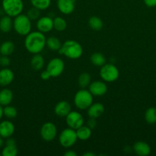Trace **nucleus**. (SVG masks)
Listing matches in <instances>:
<instances>
[{
  "label": "nucleus",
  "instance_id": "f257e3e1",
  "mask_svg": "<svg viewBox=\"0 0 156 156\" xmlns=\"http://www.w3.org/2000/svg\"><path fill=\"white\" fill-rule=\"evenodd\" d=\"M46 37L44 33L37 30L30 32L24 39V47L32 54L40 53L46 46Z\"/></svg>",
  "mask_w": 156,
  "mask_h": 156
},
{
  "label": "nucleus",
  "instance_id": "f03ea898",
  "mask_svg": "<svg viewBox=\"0 0 156 156\" xmlns=\"http://www.w3.org/2000/svg\"><path fill=\"white\" fill-rule=\"evenodd\" d=\"M83 51L84 50L80 44L73 40H68L62 44L61 49L58 50V53L69 59H76L81 57Z\"/></svg>",
  "mask_w": 156,
  "mask_h": 156
},
{
  "label": "nucleus",
  "instance_id": "7ed1b4c3",
  "mask_svg": "<svg viewBox=\"0 0 156 156\" xmlns=\"http://www.w3.org/2000/svg\"><path fill=\"white\" fill-rule=\"evenodd\" d=\"M13 28L18 34L21 36H26L32 30V22L31 19L27 15L20 14L15 17L13 21Z\"/></svg>",
  "mask_w": 156,
  "mask_h": 156
},
{
  "label": "nucleus",
  "instance_id": "20e7f679",
  "mask_svg": "<svg viewBox=\"0 0 156 156\" xmlns=\"http://www.w3.org/2000/svg\"><path fill=\"white\" fill-rule=\"evenodd\" d=\"M93 95L89 90L84 88L79 90L75 94L73 102L76 108L79 110H87L93 104Z\"/></svg>",
  "mask_w": 156,
  "mask_h": 156
},
{
  "label": "nucleus",
  "instance_id": "39448f33",
  "mask_svg": "<svg viewBox=\"0 0 156 156\" xmlns=\"http://www.w3.org/2000/svg\"><path fill=\"white\" fill-rule=\"evenodd\" d=\"M2 8L6 15L15 18L21 14L24 9L22 0H2Z\"/></svg>",
  "mask_w": 156,
  "mask_h": 156
},
{
  "label": "nucleus",
  "instance_id": "423d86ee",
  "mask_svg": "<svg viewBox=\"0 0 156 156\" xmlns=\"http://www.w3.org/2000/svg\"><path fill=\"white\" fill-rule=\"evenodd\" d=\"M99 76L106 82H113L118 79L119 71L117 67L112 63H106L100 67Z\"/></svg>",
  "mask_w": 156,
  "mask_h": 156
},
{
  "label": "nucleus",
  "instance_id": "0eeeda50",
  "mask_svg": "<svg viewBox=\"0 0 156 156\" xmlns=\"http://www.w3.org/2000/svg\"><path fill=\"white\" fill-rule=\"evenodd\" d=\"M77 140L76 129L70 127L63 129L59 136V143L64 148H70L76 143Z\"/></svg>",
  "mask_w": 156,
  "mask_h": 156
},
{
  "label": "nucleus",
  "instance_id": "6e6552de",
  "mask_svg": "<svg viewBox=\"0 0 156 156\" xmlns=\"http://www.w3.org/2000/svg\"><path fill=\"white\" fill-rule=\"evenodd\" d=\"M64 62L60 58H54L49 61L46 69L48 71L51 77L56 78L61 76L64 70Z\"/></svg>",
  "mask_w": 156,
  "mask_h": 156
},
{
  "label": "nucleus",
  "instance_id": "1a4fd4ad",
  "mask_svg": "<svg viewBox=\"0 0 156 156\" xmlns=\"http://www.w3.org/2000/svg\"><path fill=\"white\" fill-rule=\"evenodd\" d=\"M58 133L56 125L51 122H47L42 125L40 130V134L42 140L46 142H50L55 139Z\"/></svg>",
  "mask_w": 156,
  "mask_h": 156
},
{
  "label": "nucleus",
  "instance_id": "9d476101",
  "mask_svg": "<svg viewBox=\"0 0 156 156\" xmlns=\"http://www.w3.org/2000/svg\"><path fill=\"white\" fill-rule=\"evenodd\" d=\"M66 123L68 127L76 129L84 125V119L82 114L75 111H71L66 116Z\"/></svg>",
  "mask_w": 156,
  "mask_h": 156
},
{
  "label": "nucleus",
  "instance_id": "9b49d317",
  "mask_svg": "<svg viewBox=\"0 0 156 156\" xmlns=\"http://www.w3.org/2000/svg\"><path fill=\"white\" fill-rule=\"evenodd\" d=\"M89 91L93 96L100 97L107 92V85L104 81H94L90 82L89 85Z\"/></svg>",
  "mask_w": 156,
  "mask_h": 156
},
{
  "label": "nucleus",
  "instance_id": "f8f14e48",
  "mask_svg": "<svg viewBox=\"0 0 156 156\" xmlns=\"http://www.w3.org/2000/svg\"><path fill=\"white\" fill-rule=\"evenodd\" d=\"M36 27L42 33H48L54 28V19L49 16H43L38 19Z\"/></svg>",
  "mask_w": 156,
  "mask_h": 156
},
{
  "label": "nucleus",
  "instance_id": "ddd939ff",
  "mask_svg": "<svg viewBox=\"0 0 156 156\" xmlns=\"http://www.w3.org/2000/svg\"><path fill=\"white\" fill-rule=\"evenodd\" d=\"M15 133V125L10 120H2L0 122V136L3 139L12 137Z\"/></svg>",
  "mask_w": 156,
  "mask_h": 156
},
{
  "label": "nucleus",
  "instance_id": "4468645a",
  "mask_svg": "<svg viewBox=\"0 0 156 156\" xmlns=\"http://www.w3.org/2000/svg\"><path fill=\"white\" fill-rule=\"evenodd\" d=\"M76 0H58L57 6L60 12L64 15H70L74 11Z\"/></svg>",
  "mask_w": 156,
  "mask_h": 156
},
{
  "label": "nucleus",
  "instance_id": "2eb2a0df",
  "mask_svg": "<svg viewBox=\"0 0 156 156\" xmlns=\"http://www.w3.org/2000/svg\"><path fill=\"white\" fill-rule=\"evenodd\" d=\"M15 75L12 69L8 67L2 68L0 70V86L6 87L10 85L14 80Z\"/></svg>",
  "mask_w": 156,
  "mask_h": 156
},
{
  "label": "nucleus",
  "instance_id": "dca6fc26",
  "mask_svg": "<svg viewBox=\"0 0 156 156\" xmlns=\"http://www.w3.org/2000/svg\"><path fill=\"white\" fill-rule=\"evenodd\" d=\"M133 151L139 156H147L151 153V147L145 142L138 141L133 146Z\"/></svg>",
  "mask_w": 156,
  "mask_h": 156
},
{
  "label": "nucleus",
  "instance_id": "f3484780",
  "mask_svg": "<svg viewBox=\"0 0 156 156\" xmlns=\"http://www.w3.org/2000/svg\"><path fill=\"white\" fill-rule=\"evenodd\" d=\"M71 111V106L70 103L66 101L58 102L54 108V113L58 117H66Z\"/></svg>",
  "mask_w": 156,
  "mask_h": 156
},
{
  "label": "nucleus",
  "instance_id": "a211bd4d",
  "mask_svg": "<svg viewBox=\"0 0 156 156\" xmlns=\"http://www.w3.org/2000/svg\"><path fill=\"white\" fill-rule=\"evenodd\" d=\"M105 111L103 105L101 103H94L92 104L87 109V114L89 117L92 118H98L102 115Z\"/></svg>",
  "mask_w": 156,
  "mask_h": 156
},
{
  "label": "nucleus",
  "instance_id": "6ab92c4d",
  "mask_svg": "<svg viewBox=\"0 0 156 156\" xmlns=\"http://www.w3.org/2000/svg\"><path fill=\"white\" fill-rule=\"evenodd\" d=\"M13 100V93L9 88H3L0 91V105L2 107L9 105Z\"/></svg>",
  "mask_w": 156,
  "mask_h": 156
},
{
  "label": "nucleus",
  "instance_id": "aec40b11",
  "mask_svg": "<svg viewBox=\"0 0 156 156\" xmlns=\"http://www.w3.org/2000/svg\"><path fill=\"white\" fill-rule=\"evenodd\" d=\"M13 28V21L12 17L4 15L0 18V30L3 33H8Z\"/></svg>",
  "mask_w": 156,
  "mask_h": 156
},
{
  "label": "nucleus",
  "instance_id": "412c9836",
  "mask_svg": "<svg viewBox=\"0 0 156 156\" xmlns=\"http://www.w3.org/2000/svg\"><path fill=\"white\" fill-rule=\"evenodd\" d=\"M76 133L78 140H82V141L89 140L92 135L91 129L88 126H84V125L76 129Z\"/></svg>",
  "mask_w": 156,
  "mask_h": 156
},
{
  "label": "nucleus",
  "instance_id": "4be33fe9",
  "mask_svg": "<svg viewBox=\"0 0 156 156\" xmlns=\"http://www.w3.org/2000/svg\"><path fill=\"white\" fill-rule=\"evenodd\" d=\"M31 66H32V68L35 71L41 70L44 66V57L39 53L34 54L33 57L32 58V60H31Z\"/></svg>",
  "mask_w": 156,
  "mask_h": 156
},
{
  "label": "nucleus",
  "instance_id": "5701e85b",
  "mask_svg": "<svg viewBox=\"0 0 156 156\" xmlns=\"http://www.w3.org/2000/svg\"><path fill=\"white\" fill-rule=\"evenodd\" d=\"M90 62L95 66L101 67L106 63V59L101 53H93L90 56Z\"/></svg>",
  "mask_w": 156,
  "mask_h": 156
},
{
  "label": "nucleus",
  "instance_id": "b1692460",
  "mask_svg": "<svg viewBox=\"0 0 156 156\" xmlns=\"http://www.w3.org/2000/svg\"><path fill=\"white\" fill-rule=\"evenodd\" d=\"M15 50V44L12 41H5L0 45V53L2 56H10Z\"/></svg>",
  "mask_w": 156,
  "mask_h": 156
},
{
  "label": "nucleus",
  "instance_id": "393cba45",
  "mask_svg": "<svg viewBox=\"0 0 156 156\" xmlns=\"http://www.w3.org/2000/svg\"><path fill=\"white\" fill-rule=\"evenodd\" d=\"M46 46L53 51H58L61 49L62 44L56 37H50L46 40Z\"/></svg>",
  "mask_w": 156,
  "mask_h": 156
},
{
  "label": "nucleus",
  "instance_id": "a878e982",
  "mask_svg": "<svg viewBox=\"0 0 156 156\" xmlns=\"http://www.w3.org/2000/svg\"><path fill=\"white\" fill-rule=\"evenodd\" d=\"M88 24L92 30H96V31L100 30L103 27V22L101 20V18H99L97 16H92L89 19Z\"/></svg>",
  "mask_w": 156,
  "mask_h": 156
},
{
  "label": "nucleus",
  "instance_id": "bb28decb",
  "mask_svg": "<svg viewBox=\"0 0 156 156\" xmlns=\"http://www.w3.org/2000/svg\"><path fill=\"white\" fill-rule=\"evenodd\" d=\"M91 82V76L89 73H81L78 78V85L81 88H86L90 85Z\"/></svg>",
  "mask_w": 156,
  "mask_h": 156
},
{
  "label": "nucleus",
  "instance_id": "cd10ccee",
  "mask_svg": "<svg viewBox=\"0 0 156 156\" xmlns=\"http://www.w3.org/2000/svg\"><path fill=\"white\" fill-rule=\"evenodd\" d=\"M145 121L149 124L156 123V108L154 107L148 108L145 113Z\"/></svg>",
  "mask_w": 156,
  "mask_h": 156
},
{
  "label": "nucleus",
  "instance_id": "c85d7f7f",
  "mask_svg": "<svg viewBox=\"0 0 156 156\" xmlns=\"http://www.w3.org/2000/svg\"><path fill=\"white\" fill-rule=\"evenodd\" d=\"M33 7L37 8L39 10H45L50 5L51 0H30Z\"/></svg>",
  "mask_w": 156,
  "mask_h": 156
},
{
  "label": "nucleus",
  "instance_id": "c756f323",
  "mask_svg": "<svg viewBox=\"0 0 156 156\" xmlns=\"http://www.w3.org/2000/svg\"><path fill=\"white\" fill-rule=\"evenodd\" d=\"M54 28L58 31H64L67 28V21L61 17H56L54 19Z\"/></svg>",
  "mask_w": 156,
  "mask_h": 156
},
{
  "label": "nucleus",
  "instance_id": "7c9ffc66",
  "mask_svg": "<svg viewBox=\"0 0 156 156\" xmlns=\"http://www.w3.org/2000/svg\"><path fill=\"white\" fill-rule=\"evenodd\" d=\"M18 154V149L16 145H6L2 150V156H15Z\"/></svg>",
  "mask_w": 156,
  "mask_h": 156
},
{
  "label": "nucleus",
  "instance_id": "2f4dec72",
  "mask_svg": "<svg viewBox=\"0 0 156 156\" xmlns=\"http://www.w3.org/2000/svg\"><path fill=\"white\" fill-rule=\"evenodd\" d=\"M3 114H4L5 117H6L9 119H13L16 117L17 114H18V111L17 109L13 106L11 105H6L3 108Z\"/></svg>",
  "mask_w": 156,
  "mask_h": 156
},
{
  "label": "nucleus",
  "instance_id": "473e14b6",
  "mask_svg": "<svg viewBox=\"0 0 156 156\" xmlns=\"http://www.w3.org/2000/svg\"><path fill=\"white\" fill-rule=\"evenodd\" d=\"M40 14H41V10L35 7H32L28 11L27 16L32 20H37L40 18Z\"/></svg>",
  "mask_w": 156,
  "mask_h": 156
},
{
  "label": "nucleus",
  "instance_id": "72a5a7b5",
  "mask_svg": "<svg viewBox=\"0 0 156 156\" xmlns=\"http://www.w3.org/2000/svg\"><path fill=\"white\" fill-rule=\"evenodd\" d=\"M11 63V60L9 58V56H2V55L0 57V66H2L3 68L8 67Z\"/></svg>",
  "mask_w": 156,
  "mask_h": 156
},
{
  "label": "nucleus",
  "instance_id": "f704fd0d",
  "mask_svg": "<svg viewBox=\"0 0 156 156\" xmlns=\"http://www.w3.org/2000/svg\"><path fill=\"white\" fill-rule=\"evenodd\" d=\"M96 118H92V117H90V119L87 121V126L90 128V129H93L95 128V126H96Z\"/></svg>",
  "mask_w": 156,
  "mask_h": 156
},
{
  "label": "nucleus",
  "instance_id": "c9c22d12",
  "mask_svg": "<svg viewBox=\"0 0 156 156\" xmlns=\"http://www.w3.org/2000/svg\"><path fill=\"white\" fill-rule=\"evenodd\" d=\"M41 78L43 80H48V79H50L51 78V76L48 73V71L46 69L41 73Z\"/></svg>",
  "mask_w": 156,
  "mask_h": 156
},
{
  "label": "nucleus",
  "instance_id": "e433bc0d",
  "mask_svg": "<svg viewBox=\"0 0 156 156\" xmlns=\"http://www.w3.org/2000/svg\"><path fill=\"white\" fill-rule=\"evenodd\" d=\"M143 2L145 5L149 8H153L156 6V0H143Z\"/></svg>",
  "mask_w": 156,
  "mask_h": 156
},
{
  "label": "nucleus",
  "instance_id": "4c0bfd02",
  "mask_svg": "<svg viewBox=\"0 0 156 156\" xmlns=\"http://www.w3.org/2000/svg\"><path fill=\"white\" fill-rule=\"evenodd\" d=\"M65 156H76V153L72 150H69L64 154Z\"/></svg>",
  "mask_w": 156,
  "mask_h": 156
},
{
  "label": "nucleus",
  "instance_id": "58836bf2",
  "mask_svg": "<svg viewBox=\"0 0 156 156\" xmlns=\"http://www.w3.org/2000/svg\"><path fill=\"white\" fill-rule=\"evenodd\" d=\"M3 116H4V114H3V107L0 105V121H1Z\"/></svg>",
  "mask_w": 156,
  "mask_h": 156
},
{
  "label": "nucleus",
  "instance_id": "ea45409f",
  "mask_svg": "<svg viewBox=\"0 0 156 156\" xmlns=\"http://www.w3.org/2000/svg\"><path fill=\"white\" fill-rule=\"evenodd\" d=\"M3 145H4V140H3L2 137L0 136V149H2V148Z\"/></svg>",
  "mask_w": 156,
  "mask_h": 156
},
{
  "label": "nucleus",
  "instance_id": "a19ab883",
  "mask_svg": "<svg viewBox=\"0 0 156 156\" xmlns=\"http://www.w3.org/2000/svg\"><path fill=\"white\" fill-rule=\"evenodd\" d=\"M83 155L84 156H95L96 155H95L94 153H93V152H87V153H84Z\"/></svg>",
  "mask_w": 156,
  "mask_h": 156
},
{
  "label": "nucleus",
  "instance_id": "79ce46f5",
  "mask_svg": "<svg viewBox=\"0 0 156 156\" xmlns=\"http://www.w3.org/2000/svg\"><path fill=\"white\" fill-rule=\"evenodd\" d=\"M1 56H2V55H1V53H0V57H1Z\"/></svg>",
  "mask_w": 156,
  "mask_h": 156
},
{
  "label": "nucleus",
  "instance_id": "37998d69",
  "mask_svg": "<svg viewBox=\"0 0 156 156\" xmlns=\"http://www.w3.org/2000/svg\"><path fill=\"white\" fill-rule=\"evenodd\" d=\"M0 155H1V154H0Z\"/></svg>",
  "mask_w": 156,
  "mask_h": 156
}]
</instances>
